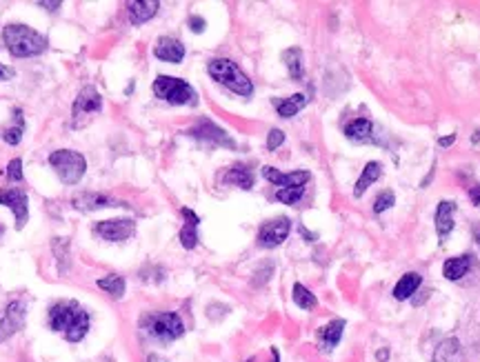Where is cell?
Instances as JSON below:
<instances>
[{
  "label": "cell",
  "instance_id": "6da1fadb",
  "mask_svg": "<svg viewBox=\"0 0 480 362\" xmlns=\"http://www.w3.org/2000/svg\"><path fill=\"white\" fill-rule=\"evenodd\" d=\"M89 313L76 300H60L49 309V329L63 333L67 343H80L89 331Z\"/></svg>",
  "mask_w": 480,
  "mask_h": 362
},
{
  "label": "cell",
  "instance_id": "7a4b0ae2",
  "mask_svg": "<svg viewBox=\"0 0 480 362\" xmlns=\"http://www.w3.org/2000/svg\"><path fill=\"white\" fill-rule=\"evenodd\" d=\"M3 43L7 47V51L16 58H31V56H40L45 54L49 43L43 34H38L36 29L27 27V25H7L3 29Z\"/></svg>",
  "mask_w": 480,
  "mask_h": 362
},
{
  "label": "cell",
  "instance_id": "3957f363",
  "mask_svg": "<svg viewBox=\"0 0 480 362\" xmlns=\"http://www.w3.org/2000/svg\"><path fill=\"white\" fill-rule=\"evenodd\" d=\"M207 71H209V76L216 80L218 85L227 87L236 96L249 98L254 94V83L249 80V76L229 58H214V60H209Z\"/></svg>",
  "mask_w": 480,
  "mask_h": 362
},
{
  "label": "cell",
  "instance_id": "277c9868",
  "mask_svg": "<svg viewBox=\"0 0 480 362\" xmlns=\"http://www.w3.org/2000/svg\"><path fill=\"white\" fill-rule=\"evenodd\" d=\"M143 331L158 340V343H174L185 333V323L176 311H160V313H147L140 320Z\"/></svg>",
  "mask_w": 480,
  "mask_h": 362
},
{
  "label": "cell",
  "instance_id": "5b68a950",
  "mask_svg": "<svg viewBox=\"0 0 480 362\" xmlns=\"http://www.w3.org/2000/svg\"><path fill=\"white\" fill-rule=\"evenodd\" d=\"M49 165L54 167L63 185H78L87 171L85 156L74 149H56L54 154H49Z\"/></svg>",
  "mask_w": 480,
  "mask_h": 362
},
{
  "label": "cell",
  "instance_id": "8992f818",
  "mask_svg": "<svg viewBox=\"0 0 480 362\" xmlns=\"http://www.w3.org/2000/svg\"><path fill=\"white\" fill-rule=\"evenodd\" d=\"M156 98L165 100L169 105H196L198 103V94L196 89L183 78H174V76H158L151 85Z\"/></svg>",
  "mask_w": 480,
  "mask_h": 362
},
{
  "label": "cell",
  "instance_id": "52a82bcc",
  "mask_svg": "<svg viewBox=\"0 0 480 362\" xmlns=\"http://www.w3.org/2000/svg\"><path fill=\"white\" fill-rule=\"evenodd\" d=\"M100 111H103V96L98 94V89L94 85H85L74 100L71 123H74V127H80L83 120H87L91 114H100Z\"/></svg>",
  "mask_w": 480,
  "mask_h": 362
},
{
  "label": "cell",
  "instance_id": "ba28073f",
  "mask_svg": "<svg viewBox=\"0 0 480 362\" xmlns=\"http://www.w3.org/2000/svg\"><path fill=\"white\" fill-rule=\"evenodd\" d=\"M25 320H27V305L23 300H11V303L0 309V345L7 343L14 333L23 329Z\"/></svg>",
  "mask_w": 480,
  "mask_h": 362
},
{
  "label": "cell",
  "instance_id": "9c48e42d",
  "mask_svg": "<svg viewBox=\"0 0 480 362\" xmlns=\"http://www.w3.org/2000/svg\"><path fill=\"white\" fill-rule=\"evenodd\" d=\"M189 136H194L196 140H200V143L211 145V147L236 149V140H234L223 127H218L216 123H211V120H207V118H203L198 125H194V127L189 129Z\"/></svg>",
  "mask_w": 480,
  "mask_h": 362
},
{
  "label": "cell",
  "instance_id": "30bf717a",
  "mask_svg": "<svg viewBox=\"0 0 480 362\" xmlns=\"http://www.w3.org/2000/svg\"><path fill=\"white\" fill-rule=\"evenodd\" d=\"M94 233L100 236L107 243H123L136 233V223L131 218H114V220H100L94 225Z\"/></svg>",
  "mask_w": 480,
  "mask_h": 362
},
{
  "label": "cell",
  "instance_id": "8fae6325",
  "mask_svg": "<svg viewBox=\"0 0 480 362\" xmlns=\"http://www.w3.org/2000/svg\"><path fill=\"white\" fill-rule=\"evenodd\" d=\"M0 205L14 211L16 218V229H23L29 220V198L23 189L16 187H5L0 189Z\"/></svg>",
  "mask_w": 480,
  "mask_h": 362
},
{
  "label": "cell",
  "instance_id": "7c38bea8",
  "mask_svg": "<svg viewBox=\"0 0 480 362\" xmlns=\"http://www.w3.org/2000/svg\"><path fill=\"white\" fill-rule=\"evenodd\" d=\"M291 231V220L289 218H274L258 229V245L265 249L280 247L287 240Z\"/></svg>",
  "mask_w": 480,
  "mask_h": 362
},
{
  "label": "cell",
  "instance_id": "4fadbf2b",
  "mask_svg": "<svg viewBox=\"0 0 480 362\" xmlns=\"http://www.w3.org/2000/svg\"><path fill=\"white\" fill-rule=\"evenodd\" d=\"M71 205L78 211H96V209H105V207H127L120 200H114L107 193H96V191H85L71 198Z\"/></svg>",
  "mask_w": 480,
  "mask_h": 362
},
{
  "label": "cell",
  "instance_id": "5bb4252c",
  "mask_svg": "<svg viewBox=\"0 0 480 362\" xmlns=\"http://www.w3.org/2000/svg\"><path fill=\"white\" fill-rule=\"evenodd\" d=\"M263 176L269 180V183L278 185L280 189H287V187H305L309 183L311 174L300 169V171H291V174H280L276 167H263Z\"/></svg>",
  "mask_w": 480,
  "mask_h": 362
},
{
  "label": "cell",
  "instance_id": "9a60e30c",
  "mask_svg": "<svg viewBox=\"0 0 480 362\" xmlns=\"http://www.w3.org/2000/svg\"><path fill=\"white\" fill-rule=\"evenodd\" d=\"M154 56L158 60H163V63L178 65V63H183V58H185V45L171 36H163V38H158V43L154 47Z\"/></svg>",
  "mask_w": 480,
  "mask_h": 362
},
{
  "label": "cell",
  "instance_id": "2e32d148",
  "mask_svg": "<svg viewBox=\"0 0 480 362\" xmlns=\"http://www.w3.org/2000/svg\"><path fill=\"white\" fill-rule=\"evenodd\" d=\"M345 320L343 318H336V320H329L325 327L318 329V347L323 351H334L340 343V338L345 333Z\"/></svg>",
  "mask_w": 480,
  "mask_h": 362
},
{
  "label": "cell",
  "instance_id": "e0dca14e",
  "mask_svg": "<svg viewBox=\"0 0 480 362\" xmlns=\"http://www.w3.org/2000/svg\"><path fill=\"white\" fill-rule=\"evenodd\" d=\"M345 136L351 143H358V145H369V143H376V134H374V123L367 118H356L351 123L345 125Z\"/></svg>",
  "mask_w": 480,
  "mask_h": 362
},
{
  "label": "cell",
  "instance_id": "ac0fdd59",
  "mask_svg": "<svg viewBox=\"0 0 480 362\" xmlns=\"http://www.w3.org/2000/svg\"><path fill=\"white\" fill-rule=\"evenodd\" d=\"M454 213H456V203H451V200H440L436 209V231L440 238V245H443L447 236L454 231Z\"/></svg>",
  "mask_w": 480,
  "mask_h": 362
},
{
  "label": "cell",
  "instance_id": "d6986e66",
  "mask_svg": "<svg viewBox=\"0 0 480 362\" xmlns=\"http://www.w3.org/2000/svg\"><path fill=\"white\" fill-rule=\"evenodd\" d=\"M180 213H183V218H185V225H183V229H180V233H178L180 245H183L185 249H196V245H198V225H200V218L189 207H183V209H180Z\"/></svg>",
  "mask_w": 480,
  "mask_h": 362
},
{
  "label": "cell",
  "instance_id": "ffe728a7",
  "mask_svg": "<svg viewBox=\"0 0 480 362\" xmlns=\"http://www.w3.org/2000/svg\"><path fill=\"white\" fill-rule=\"evenodd\" d=\"M465 356H463V347H460V340L458 338H445L443 343H440L434 351V358L431 362H463Z\"/></svg>",
  "mask_w": 480,
  "mask_h": 362
},
{
  "label": "cell",
  "instance_id": "44dd1931",
  "mask_svg": "<svg viewBox=\"0 0 480 362\" xmlns=\"http://www.w3.org/2000/svg\"><path fill=\"white\" fill-rule=\"evenodd\" d=\"M158 7H160L158 0H138V3H129L127 11H129L131 25H143L147 20H151L158 14Z\"/></svg>",
  "mask_w": 480,
  "mask_h": 362
},
{
  "label": "cell",
  "instance_id": "7402d4cb",
  "mask_svg": "<svg viewBox=\"0 0 480 362\" xmlns=\"http://www.w3.org/2000/svg\"><path fill=\"white\" fill-rule=\"evenodd\" d=\"M469 269H471V256H469V253L454 256V258L445 260V265H443V276H445L447 280H451V283H456V280H460L463 276H467Z\"/></svg>",
  "mask_w": 480,
  "mask_h": 362
},
{
  "label": "cell",
  "instance_id": "603a6c76",
  "mask_svg": "<svg viewBox=\"0 0 480 362\" xmlns=\"http://www.w3.org/2000/svg\"><path fill=\"white\" fill-rule=\"evenodd\" d=\"M380 176H383V163H376V160L367 163L365 169H363V174H360V178H358L356 187H354V196L356 198H363L365 191L369 189V185H374Z\"/></svg>",
  "mask_w": 480,
  "mask_h": 362
},
{
  "label": "cell",
  "instance_id": "cb8c5ba5",
  "mask_svg": "<svg viewBox=\"0 0 480 362\" xmlns=\"http://www.w3.org/2000/svg\"><path fill=\"white\" fill-rule=\"evenodd\" d=\"M420 285H423V276L416 273V271H409V273H405V276L396 283V287H394V298H396V300L414 298V293L420 289Z\"/></svg>",
  "mask_w": 480,
  "mask_h": 362
},
{
  "label": "cell",
  "instance_id": "d4e9b609",
  "mask_svg": "<svg viewBox=\"0 0 480 362\" xmlns=\"http://www.w3.org/2000/svg\"><path fill=\"white\" fill-rule=\"evenodd\" d=\"M307 96L305 94H294V96H289V98H283V100H274V107H276V111H278V116L280 118H294L300 109H303L305 105H307Z\"/></svg>",
  "mask_w": 480,
  "mask_h": 362
},
{
  "label": "cell",
  "instance_id": "484cf974",
  "mask_svg": "<svg viewBox=\"0 0 480 362\" xmlns=\"http://www.w3.org/2000/svg\"><path fill=\"white\" fill-rule=\"evenodd\" d=\"M223 180L227 185H236L240 189L249 191L254 187V171L247 165H234V167H229V171L225 174Z\"/></svg>",
  "mask_w": 480,
  "mask_h": 362
},
{
  "label": "cell",
  "instance_id": "4316f807",
  "mask_svg": "<svg viewBox=\"0 0 480 362\" xmlns=\"http://www.w3.org/2000/svg\"><path fill=\"white\" fill-rule=\"evenodd\" d=\"M98 289H103L105 293H109L111 298H123L125 296V289H127V283H125V278L123 276H118V273H109V276H105V278H98Z\"/></svg>",
  "mask_w": 480,
  "mask_h": 362
},
{
  "label": "cell",
  "instance_id": "83f0119b",
  "mask_svg": "<svg viewBox=\"0 0 480 362\" xmlns=\"http://www.w3.org/2000/svg\"><path fill=\"white\" fill-rule=\"evenodd\" d=\"M283 60L289 69V76L294 80H303L305 69H303V49L300 47H289L287 51H283Z\"/></svg>",
  "mask_w": 480,
  "mask_h": 362
},
{
  "label": "cell",
  "instance_id": "f1b7e54d",
  "mask_svg": "<svg viewBox=\"0 0 480 362\" xmlns=\"http://www.w3.org/2000/svg\"><path fill=\"white\" fill-rule=\"evenodd\" d=\"M14 120H16V125H11V127H7L5 131H3V140L7 145H18L20 140H23V134H25V116H23V109H14Z\"/></svg>",
  "mask_w": 480,
  "mask_h": 362
},
{
  "label": "cell",
  "instance_id": "f546056e",
  "mask_svg": "<svg viewBox=\"0 0 480 362\" xmlns=\"http://www.w3.org/2000/svg\"><path fill=\"white\" fill-rule=\"evenodd\" d=\"M54 256L58 260V273L69 271V238H54Z\"/></svg>",
  "mask_w": 480,
  "mask_h": 362
},
{
  "label": "cell",
  "instance_id": "4dcf8cb0",
  "mask_svg": "<svg viewBox=\"0 0 480 362\" xmlns=\"http://www.w3.org/2000/svg\"><path fill=\"white\" fill-rule=\"evenodd\" d=\"M291 298H294V303H296L300 309H305V311L316 309V305H318L316 296H314L305 285H300V283L294 285V289H291Z\"/></svg>",
  "mask_w": 480,
  "mask_h": 362
},
{
  "label": "cell",
  "instance_id": "1f68e13d",
  "mask_svg": "<svg viewBox=\"0 0 480 362\" xmlns=\"http://www.w3.org/2000/svg\"><path fill=\"white\" fill-rule=\"evenodd\" d=\"M305 193V187H287V189H278L276 191V200L283 205H296Z\"/></svg>",
  "mask_w": 480,
  "mask_h": 362
},
{
  "label": "cell",
  "instance_id": "d6a6232c",
  "mask_svg": "<svg viewBox=\"0 0 480 362\" xmlns=\"http://www.w3.org/2000/svg\"><path fill=\"white\" fill-rule=\"evenodd\" d=\"M394 203H396V196H394V191H383L380 193L376 200H374V213H383V211H387V209H391L394 207Z\"/></svg>",
  "mask_w": 480,
  "mask_h": 362
},
{
  "label": "cell",
  "instance_id": "836d02e7",
  "mask_svg": "<svg viewBox=\"0 0 480 362\" xmlns=\"http://www.w3.org/2000/svg\"><path fill=\"white\" fill-rule=\"evenodd\" d=\"M5 176H7L9 183H20V180H23V160H20V158L9 160Z\"/></svg>",
  "mask_w": 480,
  "mask_h": 362
},
{
  "label": "cell",
  "instance_id": "e575fe53",
  "mask_svg": "<svg viewBox=\"0 0 480 362\" xmlns=\"http://www.w3.org/2000/svg\"><path fill=\"white\" fill-rule=\"evenodd\" d=\"M283 143H285V134L280 131V129H271V131L267 134V149H269V151H276Z\"/></svg>",
  "mask_w": 480,
  "mask_h": 362
},
{
  "label": "cell",
  "instance_id": "d590c367",
  "mask_svg": "<svg viewBox=\"0 0 480 362\" xmlns=\"http://www.w3.org/2000/svg\"><path fill=\"white\" fill-rule=\"evenodd\" d=\"M187 25H189V29H191L194 34H203L207 23H205V18H200V16H189Z\"/></svg>",
  "mask_w": 480,
  "mask_h": 362
},
{
  "label": "cell",
  "instance_id": "8d00e7d4",
  "mask_svg": "<svg viewBox=\"0 0 480 362\" xmlns=\"http://www.w3.org/2000/svg\"><path fill=\"white\" fill-rule=\"evenodd\" d=\"M14 76H16V71H14L11 67H7V65L0 63V83H5V80H11Z\"/></svg>",
  "mask_w": 480,
  "mask_h": 362
},
{
  "label": "cell",
  "instance_id": "74e56055",
  "mask_svg": "<svg viewBox=\"0 0 480 362\" xmlns=\"http://www.w3.org/2000/svg\"><path fill=\"white\" fill-rule=\"evenodd\" d=\"M469 198H471V203H474V205H480V185L471 187V191H469Z\"/></svg>",
  "mask_w": 480,
  "mask_h": 362
},
{
  "label": "cell",
  "instance_id": "f35d334b",
  "mask_svg": "<svg viewBox=\"0 0 480 362\" xmlns=\"http://www.w3.org/2000/svg\"><path fill=\"white\" fill-rule=\"evenodd\" d=\"M454 143H456V134L445 136V138H440V140H438V145H440V147H449V145H454Z\"/></svg>",
  "mask_w": 480,
  "mask_h": 362
},
{
  "label": "cell",
  "instance_id": "ab89813d",
  "mask_svg": "<svg viewBox=\"0 0 480 362\" xmlns=\"http://www.w3.org/2000/svg\"><path fill=\"white\" fill-rule=\"evenodd\" d=\"M300 233H303V238H307V243H314V240H316V233L307 231L305 227H300Z\"/></svg>",
  "mask_w": 480,
  "mask_h": 362
},
{
  "label": "cell",
  "instance_id": "60d3db41",
  "mask_svg": "<svg viewBox=\"0 0 480 362\" xmlns=\"http://www.w3.org/2000/svg\"><path fill=\"white\" fill-rule=\"evenodd\" d=\"M271 362H280V353H278V349H276V347L271 349Z\"/></svg>",
  "mask_w": 480,
  "mask_h": 362
},
{
  "label": "cell",
  "instance_id": "b9f144b4",
  "mask_svg": "<svg viewBox=\"0 0 480 362\" xmlns=\"http://www.w3.org/2000/svg\"><path fill=\"white\" fill-rule=\"evenodd\" d=\"M474 238H476V243L480 245V225H476V227H474Z\"/></svg>",
  "mask_w": 480,
  "mask_h": 362
},
{
  "label": "cell",
  "instance_id": "7bdbcfd3",
  "mask_svg": "<svg viewBox=\"0 0 480 362\" xmlns=\"http://www.w3.org/2000/svg\"><path fill=\"white\" fill-rule=\"evenodd\" d=\"M38 5H40V7H54V9H56V7L63 5V3H38Z\"/></svg>",
  "mask_w": 480,
  "mask_h": 362
},
{
  "label": "cell",
  "instance_id": "ee69618b",
  "mask_svg": "<svg viewBox=\"0 0 480 362\" xmlns=\"http://www.w3.org/2000/svg\"><path fill=\"white\" fill-rule=\"evenodd\" d=\"M471 143L476 145V143H480V131H476V136L471 138Z\"/></svg>",
  "mask_w": 480,
  "mask_h": 362
},
{
  "label": "cell",
  "instance_id": "f6af8a7d",
  "mask_svg": "<svg viewBox=\"0 0 480 362\" xmlns=\"http://www.w3.org/2000/svg\"><path fill=\"white\" fill-rule=\"evenodd\" d=\"M247 362H254V358H251V360H247Z\"/></svg>",
  "mask_w": 480,
  "mask_h": 362
}]
</instances>
